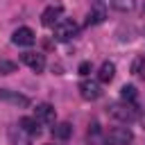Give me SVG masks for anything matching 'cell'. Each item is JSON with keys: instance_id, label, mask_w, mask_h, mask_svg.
Segmentation results:
<instances>
[{"instance_id": "obj_1", "label": "cell", "mask_w": 145, "mask_h": 145, "mask_svg": "<svg viewBox=\"0 0 145 145\" xmlns=\"http://www.w3.org/2000/svg\"><path fill=\"white\" fill-rule=\"evenodd\" d=\"M109 116L120 120V122H131L138 118V111H136V104H129V102H116L109 106Z\"/></svg>"}, {"instance_id": "obj_2", "label": "cell", "mask_w": 145, "mask_h": 145, "mask_svg": "<svg viewBox=\"0 0 145 145\" xmlns=\"http://www.w3.org/2000/svg\"><path fill=\"white\" fill-rule=\"evenodd\" d=\"M77 23L75 20H70V18H59L57 23H54V32H52V36L57 39V41H70L75 34H77Z\"/></svg>"}, {"instance_id": "obj_3", "label": "cell", "mask_w": 145, "mask_h": 145, "mask_svg": "<svg viewBox=\"0 0 145 145\" xmlns=\"http://www.w3.org/2000/svg\"><path fill=\"white\" fill-rule=\"evenodd\" d=\"M134 140V134L129 127H111L106 131V143L111 145H129Z\"/></svg>"}, {"instance_id": "obj_4", "label": "cell", "mask_w": 145, "mask_h": 145, "mask_svg": "<svg viewBox=\"0 0 145 145\" xmlns=\"http://www.w3.org/2000/svg\"><path fill=\"white\" fill-rule=\"evenodd\" d=\"M20 59H23V63H25L27 68H32L34 72H43V70H45V54H41V52H25Z\"/></svg>"}, {"instance_id": "obj_5", "label": "cell", "mask_w": 145, "mask_h": 145, "mask_svg": "<svg viewBox=\"0 0 145 145\" xmlns=\"http://www.w3.org/2000/svg\"><path fill=\"white\" fill-rule=\"evenodd\" d=\"M61 11H63L61 5H50V7H45L43 14H41V23H43L45 27H54V23L61 18Z\"/></svg>"}, {"instance_id": "obj_6", "label": "cell", "mask_w": 145, "mask_h": 145, "mask_svg": "<svg viewBox=\"0 0 145 145\" xmlns=\"http://www.w3.org/2000/svg\"><path fill=\"white\" fill-rule=\"evenodd\" d=\"M11 41L16 43V45H32L34 41H36V34H34V29H29V27H18L14 34H11Z\"/></svg>"}, {"instance_id": "obj_7", "label": "cell", "mask_w": 145, "mask_h": 145, "mask_svg": "<svg viewBox=\"0 0 145 145\" xmlns=\"http://www.w3.org/2000/svg\"><path fill=\"white\" fill-rule=\"evenodd\" d=\"M54 106L52 104H48V102H43V104H39L36 109H34V120L36 122H54Z\"/></svg>"}, {"instance_id": "obj_8", "label": "cell", "mask_w": 145, "mask_h": 145, "mask_svg": "<svg viewBox=\"0 0 145 145\" xmlns=\"http://www.w3.org/2000/svg\"><path fill=\"white\" fill-rule=\"evenodd\" d=\"M0 100L9 102V104H16V106H27L29 104V100L25 95H20L18 91H9V88H0Z\"/></svg>"}, {"instance_id": "obj_9", "label": "cell", "mask_w": 145, "mask_h": 145, "mask_svg": "<svg viewBox=\"0 0 145 145\" xmlns=\"http://www.w3.org/2000/svg\"><path fill=\"white\" fill-rule=\"evenodd\" d=\"M79 95L84 97V100H97L100 95H102V91H100V84L97 82H82L79 84Z\"/></svg>"}, {"instance_id": "obj_10", "label": "cell", "mask_w": 145, "mask_h": 145, "mask_svg": "<svg viewBox=\"0 0 145 145\" xmlns=\"http://www.w3.org/2000/svg\"><path fill=\"white\" fill-rule=\"evenodd\" d=\"M72 136V125L70 122H57L52 127V138L54 140H68Z\"/></svg>"}, {"instance_id": "obj_11", "label": "cell", "mask_w": 145, "mask_h": 145, "mask_svg": "<svg viewBox=\"0 0 145 145\" xmlns=\"http://www.w3.org/2000/svg\"><path fill=\"white\" fill-rule=\"evenodd\" d=\"M9 138H11V145H29V134L20 127H11L9 129Z\"/></svg>"}, {"instance_id": "obj_12", "label": "cell", "mask_w": 145, "mask_h": 145, "mask_svg": "<svg viewBox=\"0 0 145 145\" xmlns=\"http://www.w3.org/2000/svg\"><path fill=\"white\" fill-rule=\"evenodd\" d=\"M113 77H116V66H113L111 61H104V63L100 66V70H97V79H100L102 84H109Z\"/></svg>"}, {"instance_id": "obj_13", "label": "cell", "mask_w": 145, "mask_h": 145, "mask_svg": "<svg viewBox=\"0 0 145 145\" xmlns=\"http://www.w3.org/2000/svg\"><path fill=\"white\" fill-rule=\"evenodd\" d=\"M104 18H106V9H104L102 5H95V7L88 11V16H86V23H88V25H100Z\"/></svg>"}, {"instance_id": "obj_14", "label": "cell", "mask_w": 145, "mask_h": 145, "mask_svg": "<svg viewBox=\"0 0 145 145\" xmlns=\"http://www.w3.org/2000/svg\"><path fill=\"white\" fill-rule=\"evenodd\" d=\"M120 97H122V102H129V104H134V102H136V97H138V91H136V86H131V84H125V86L120 88Z\"/></svg>"}, {"instance_id": "obj_15", "label": "cell", "mask_w": 145, "mask_h": 145, "mask_svg": "<svg viewBox=\"0 0 145 145\" xmlns=\"http://www.w3.org/2000/svg\"><path fill=\"white\" fill-rule=\"evenodd\" d=\"M18 127L20 129H25L29 136H34V134H39V122L34 120V118H29V116H25V118H20V122H18Z\"/></svg>"}, {"instance_id": "obj_16", "label": "cell", "mask_w": 145, "mask_h": 145, "mask_svg": "<svg viewBox=\"0 0 145 145\" xmlns=\"http://www.w3.org/2000/svg\"><path fill=\"white\" fill-rule=\"evenodd\" d=\"M131 72H134L136 77H145V57H143V54H138V57L131 61Z\"/></svg>"}, {"instance_id": "obj_17", "label": "cell", "mask_w": 145, "mask_h": 145, "mask_svg": "<svg viewBox=\"0 0 145 145\" xmlns=\"http://www.w3.org/2000/svg\"><path fill=\"white\" fill-rule=\"evenodd\" d=\"M111 5L118 11H131L136 7V0H111Z\"/></svg>"}, {"instance_id": "obj_18", "label": "cell", "mask_w": 145, "mask_h": 145, "mask_svg": "<svg viewBox=\"0 0 145 145\" xmlns=\"http://www.w3.org/2000/svg\"><path fill=\"white\" fill-rule=\"evenodd\" d=\"M18 63L16 61H9V59H0V75H9V72H16Z\"/></svg>"}, {"instance_id": "obj_19", "label": "cell", "mask_w": 145, "mask_h": 145, "mask_svg": "<svg viewBox=\"0 0 145 145\" xmlns=\"http://www.w3.org/2000/svg\"><path fill=\"white\" fill-rule=\"evenodd\" d=\"M88 72H91V61H82V63H79V75L86 77Z\"/></svg>"}, {"instance_id": "obj_20", "label": "cell", "mask_w": 145, "mask_h": 145, "mask_svg": "<svg viewBox=\"0 0 145 145\" xmlns=\"http://www.w3.org/2000/svg\"><path fill=\"white\" fill-rule=\"evenodd\" d=\"M143 9H145V5H143Z\"/></svg>"}]
</instances>
